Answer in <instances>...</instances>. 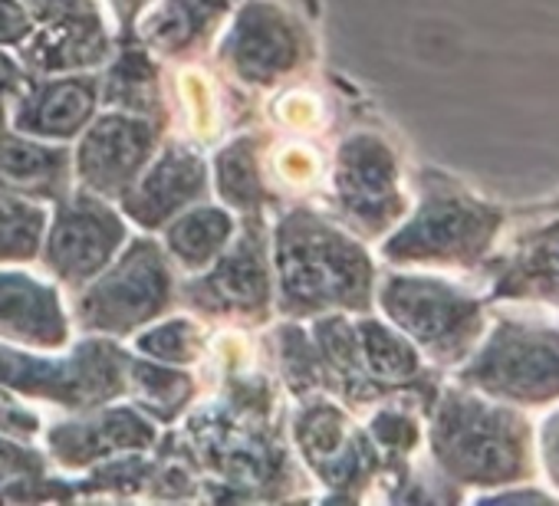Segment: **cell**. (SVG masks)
<instances>
[{
  "label": "cell",
  "instance_id": "6da1fadb",
  "mask_svg": "<svg viewBox=\"0 0 559 506\" xmlns=\"http://www.w3.org/2000/svg\"><path fill=\"white\" fill-rule=\"evenodd\" d=\"M425 454L461 503L520 480H536L533 414L444 375L425 414Z\"/></svg>",
  "mask_w": 559,
  "mask_h": 506
},
{
  "label": "cell",
  "instance_id": "7a4b0ae2",
  "mask_svg": "<svg viewBox=\"0 0 559 506\" xmlns=\"http://www.w3.org/2000/svg\"><path fill=\"white\" fill-rule=\"evenodd\" d=\"M510 204L477 191L448 168L415 174L408 214L379 240V257L402 270H435L471 280L500 243Z\"/></svg>",
  "mask_w": 559,
  "mask_h": 506
},
{
  "label": "cell",
  "instance_id": "3957f363",
  "mask_svg": "<svg viewBox=\"0 0 559 506\" xmlns=\"http://www.w3.org/2000/svg\"><path fill=\"white\" fill-rule=\"evenodd\" d=\"M276 274L287 316H359L376 306L379 270L366 240L313 210H290L280 220Z\"/></svg>",
  "mask_w": 559,
  "mask_h": 506
},
{
  "label": "cell",
  "instance_id": "277c9868",
  "mask_svg": "<svg viewBox=\"0 0 559 506\" xmlns=\"http://www.w3.org/2000/svg\"><path fill=\"white\" fill-rule=\"evenodd\" d=\"M376 306L441 375L474 352L490 323V300L471 280L435 270L392 267L376 284Z\"/></svg>",
  "mask_w": 559,
  "mask_h": 506
},
{
  "label": "cell",
  "instance_id": "5b68a950",
  "mask_svg": "<svg viewBox=\"0 0 559 506\" xmlns=\"http://www.w3.org/2000/svg\"><path fill=\"white\" fill-rule=\"evenodd\" d=\"M448 378L536 414L559 401V323L523 306H490L480 342Z\"/></svg>",
  "mask_w": 559,
  "mask_h": 506
},
{
  "label": "cell",
  "instance_id": "8992f818",
  "mask_svg": "<svg viewBox=\"0 0 559 506\" xmlns=\"http://www.w3.org/2000/svg\"><path fill=\"white\" fill-rule=\"evenodd\" d=\"M471 284L490 306H523L559 323V191L510 204V220Z\"/></svg>",
  "mask_w": 559,
  "mask_h": 506
},
{
  "label": "cell",
  "instance_id": "52a82bcc",
  "mask_svg": "<svg viewBox=\"0 0 559 506\" xmlns=\"http://www.w3.org/2000/svg\"><path fill=\"white\" fill-rule=\"evenodd\" d=\"M336 204L359 240H382L412 207L405 161L379 132H353L336 152Z\"/></svg>",
  "mask_w": 559,
  "mask_h": 506
},
{
  "label": "cell",
  "instance_id": "ba28073f",
  "mask_svg": "<svg viewBox=\"0 0 559 506\" xmlns=\"http://www.w3.org/2000/svg\"><path fill=\"white\" fill-rule=\"evenodd\" d=\"M0 385L67 408H96L129 388V359L103 339L83 342L63 362H47L0 346Z\"/></svg>",
  "mask_w": 559,
  "mask_h": 506
},
{
  "label": "cell",
  "instance_id": "9c48e42d",
  "mask_svg": "<svg viewBox=\"0 0 559 506\" xmlns=\"http://www.w3.org/2000/svg\"><path fill=\"white\" fill-rule=\"evenodd\" d=\"M171 303V270L155 240H135L119 264L76 300L80 326L106 336H129L162 316Z\"/></svg>",
  "mask_w": 559,
  "mask_h": 506
},
{
  "label": "cell",
  "instance_id": "30bf717a",
  "mask_svg": "<svg viewBox=\"0 0 559 506\" xmlns=\"http://www.w3.org/2000/svg\"><path fill=\"white\" fill-rule=\"evenodd\" d=\"M126 243V224L99 194H67L47 240V267L67 287L96 280Z\"/></svg>",
  "mask_w": 559,
  "mask_h": 506
},
{
  "label": "cell",
  "instance_id": "8fae6325",
  "mask_svg": "<svg viewBox=\"0 0 559 506\" xmlns=\"http://www.w3.org/2000/svg\"><path fill=\"white\" fill-rule=\"evenodd\" d=\"M307 53L304 31L287 11L266 0H250L240 8L221 57L224 63L250 86H270L300 67Z\"/></svg>",
  "mask_w": 559,
  "mask_h": 506
},
{
  "label": "cell",
  "instance_id": "7c38bea8",
  "mask_svg": "<svg viewBox=\"0 0 559 506\" xmlns=\"http://www.w3.org/2000/svg\"><path fill=\"white\" fill-rule=\"evenodd\" d=\"M158 145V122L132 112H109L96 119L76 152V171L86 191L99 197H122L148 165Z\"/></svg>",
  "mask_w": 559,
  "mask_h": 506
},
{
  "label": "cell",
  "instance_id": "4fadbf2b",
  "mask_svg": "<svg viewBox=\"0 0 559 506\" xmlns=\"http://www.w3.org/2000/svg\"><path fill=\"white\" fill-rule=\"evenodd\" d=\"M185 300L201 313L260 320L270 306V270L260 230L247 227L243 240L224 253L211 274L185 287Z\"/></svg>",
  "mask_w": 559,
  "mask_h": 506
},
{
  "label": "cell",
  "instance_id": "5bb4252c",
  "mask_svg": "<svg viewBox=\"0 0 559 506\" xmlns=\"http://www.w3.org/2000/svg\"><path fill=\"white\" fill-rule=\"evenodd\" d=\"M207 191V165L185 145H168L152 165L142 168V178L122 194L126 214L142 227H162L191 207Z\"/></svg>",
  "mask_w": 559,
  "mask_h": 506
},
{
  "label": "cell",
  "instance_id": "9a60e30c",
  "mask_svg": "<svg viewBox=\"0 0 559 506\" xmlns=\"http://www.w3.org/2000/svg\"><path fill=\"white\" fill-rule=\"evenodd\" d=\"M99 83L93 76H63L47 83H27L11 125L31 138H73L96 116Z\"/></svg>",
  "mask_w": 559,
  "mask_h": 506
},
{
  "label": "cell",
  "instance_id": "2e32d148",
  "mask_svg": "<svg viewBox=\"0 0 559 506\" xmlns=\"http://www.w3.org/2000/svg\"><path fill=\"white\" fill-rule=\"evenodd\" d=\"M0 336L31 349H63L70 323L57 290L27 274H0Z\"/></svg>",
  "mask_w": 559,
  "mask_h": 506
},
{
  "label": "cell",
  "instance_id": "e0dca14e",
  "mask_svg": "<svg viewBox=\"0 0 559 506\" xmlns=\"http://www.w3.org/2000/svg\"><path fill=\"white\" fill-rule=\"evenodd\" d=\"M24 63L37 73H80L109 57V34L93 8L44 21L24 44Z\"/></svg>",
  "mask_w": 559,
  "mask_h": 506
},
{
  "label": "cell",
  "instance_id": "ac0fdd59",
  "mask_svg": "<svg viewBox=\"0 0 559 506\" xmlns=\"http://www.w3.org/2000/svg\"><path fill=\"white\" fill-rule=\"evenodd\" d=\"M155 444V427L132 408H112L86 421H63L50 431L53 457L63 467H90L119 450H145Z\"/></svg>",
  "mask_w": 559,
  "mask_h": 506
},
{
  "label": "cell",
  "instance_id": "d6986e66",
  "mask_svg": "<svg viewBox=\"0 0 559 506\" xmlns=\"http://www.w3.org/2000/svg\"><path fill=\"white\" fill-rule=\"evenodd\" d=\"M0 191L37 201H63L70 194L67 148L40 145L14 125L0 122Z\"/></svg>",
  "mask_w": 559,
  "mask_h": 506
},
{
  "label": "cell",
  "instance_id": "ffe728a7",
  "mask_svg": "<svg viewBox=\"0 0 559 506\" xmlns=\"http://www.w3.org/2000/svg\"><path fill=\"white\" fill-rule=\"evenodd\" d=\"M234 233V220L221 207H194L181 210L168 220V250L185 270H204L217 253H224Z\"/></svg>",
  "mask_w": 559,
  "mask_h": 506
},
{
  "label": "cell",
  "instance_id": "44dd1931",
  "mask_svg": "<svg viewBox=\"0 0 559 506\" xmlns=\"http://www.w3.org/2000/svg\"><path fill=\"white\" fill-rule=\"evenodd\" d=\"M106 106L145 119H162V86H158V70L142 50H126L106 73L103 83Z\"/></svg>",
  "mask_w": 559,
  "mask_h": 506
},
{
  "label": "cell",
  "instance_id": "7402d4cb",
  "mask_svg": "<svg viewBox=\"0 0 559 506\" xmlns=\"http://www.w3.org/2000/svg\"><path fill=\"white\" fill-rule=\"evenodd\" d=\"M47 227V210L31 197L0 191V264L37 257Z\"/></svg>",
  "mask_w": 559,
  "mask_h": 506
},
{
  "label": "cell",
  "instance_id": "603a6c76",
  "mask_svg": "<svg viewBox=\"0 0 559 506\" xmlns=\"http://www.w3.org/2000/svg\"><path fill=\"white\" fill-rule=\"evenodd\" d=\"M211 17L214 14L204 11L198 0H162L158 11L145 24V40L165 53L188 50L198 37H204Z\"/></svg>",
  "mask_w": 559,
  "mask_h": 506
},
{
  "label": "cell",
  "instance_id": "cb8c5ba5",
  "mask_svg": "<svg viewBox=\"0 0 559 506\" xmlns=\"http://www.w3.org/2000/svg\"><path fill=\"white\" fill-rule=\"evenodd\" d=\"M217 191L227 204H234L240 210H253L263 201L253 138H237L234 145H227L217 155Z\"/></svg>",
  "mask_w": 559,
  "mask_h": 506
},
{
  "label": "cell",
  "instance_id": "d4e9b609",
  "mask_svg": "<svg viewBox=\"0 0 559 506\" xmlns=\"http://www.w3.org/2000/svg\"><path fill=\"white\" fill-rule=\"evenodd\" d=\"M129 388L139 395V401L162 421H171L191 395V378L175 369L148 365V362H129Z\"/></svg>",
  "mask_w": 559,
  "mask_h": 506
},
{
  "label": "cell",
  "instance_id": "484cf974",
  "mask_svg": "<svg viewBox=\"0 0 559 506\" xmlns=\"http://www.w3.org/2000/svg\"><path fill=\"white\" fill-rule=\"evenodd\" d=\"M201 329L188 320H171V323H162L155 329H148L145 336H139V349L158 362H168V365H188L201 356Z\"/></svg>",
  "mask_w": 559,
  "mask_h": 506
},
{
  "label": "cell",
  "instance_id": "4316f807",
  "mask_svg": "<svg viewBox=\"0 0 559 506\" xmlns=\"http://www.w3.org/2000/svg\"><path fill=\"white\" fill-rule=\"evenodd\" d=\"M533 460L536 480L559 503V401L533 414Z\"/></svg>",
  "mask_w": 559,
  "mask_h": 506
},
{
  "label": "cell",
  "instance_id": "83f0119b",
  "mask_svg": "<svg viewBox=\"0 0 559 506\" xmlns=\"http://www.w3.org/2000/svg\"><path fill=\"white\" fill-rule=\"evenodd\" d=\"M40 431V418L21 405V398H14L4 385H0V434H8V437H37Z\"/></svg>",
  "mask_w": 559,
  "mask_h": 506
},
{
  "label": "cell",
  "instance_id": "f1b7e54d",
  "mask_svg": "<svg viewBox=\"0 0 559 506\" xmlns=\"http://www.w3.org/2000/svg\"><path fill=\"white\" fill-rule=\"evenodd\" d=\"M471 503H493V506H510V503H556V496L539 483V480H520V483H507L497 490H487L480 496H474Z\"/></svg>",
  "mask_w": 559,
  "mask_h": 506
},
{
  "label": "cell",
  "instance_id": "f546056e",
  "mask_svg": "<svg viewBox=\"0 0 559 506\" xmlns=\"http://www.w3.org/2000/svg\"><path fill=\"white\" fill-rule=\"evenodd\" d=\"M34 34V14L21 0H0V47H17Z\"/></svg>",
  "mask_w": 559,
  "mask_h": 506
},
{
  "label": "cell",
  "instance_id": "4dcf8cb0",
  "mask_svg": "<svg viewBox=\"0 0 559 506\" xmlns=\"http://www.w3.org/2000/svg\"><path fill=\"white\" fill-rule=\"evenodd\" d=\"M24 89H27V76L21 73V67H17L11 57L0 53V109H4V103H8L11 96H17V93H24Z\"/></svg>",
  "mask_w": 559,
  "mask_h": 506
},
{
  "label": "cell",
  "instance_id": "1f68e13d",
  "mask_svg": "<svg viewBox=\"0 0 559 506\" xmlns=\"http://www.w3.org/2000/svg\"><path fill=\"white\" fill-rule=\"evenodd\" d=\"M86 0H31V14L40 17V21H50V17H60V14H70V11H83Z\"/></svg>",
  "mask_w": 559,
  "mask_h": 506
},
{
  "label": "cell",
  "instance_id": "d6a6232c",
  "mask_svg": "<svg viewBox=\"0 0 559 506\" xmlns=\"http://www.w3.org/2000/svg\"><path fill=\"white\" fill-rule=\"evenodd\" d=\"M109 4H112L116 24H119L122 31H129V27L135 24V17L152 4V0H109Z\"/></svg>",
  "mask_w": 559,
  "mask_h": 506
},
{
  "label": "cell",
  "instance_id": "836d02e7",
  "mask_svg": "<svg viewBox=\"0 0 559 506\" xmlns=\"http://www.w3.org/2000/svg\"><path fill=\"white\" fill-rule=\"evenodd\" d=\"M198 4H201L204 11H211V14H217L221 8H227V0H198Z\"/></svg>",
  "mask_w": 559,
  "mask_h": 506
}]
</instances>
